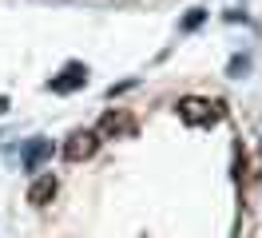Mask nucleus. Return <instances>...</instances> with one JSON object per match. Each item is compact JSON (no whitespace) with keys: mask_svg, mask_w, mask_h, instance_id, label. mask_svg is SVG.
Wrapping results in <instances>:
<instances>
[{"mask_svg":"<svg viewBox=\"0 0 262 238\" xmlns=\"http://www.w3.org/2000/svg\"><path fill=\"white\" fill-rule=\"evenodd\" d=\"M179 119L187 127H211L223 119V103H214V99H199V95H187L179 99Z\"/></svg>","mask_w":262,"mask_h":238,"instance_id":"1","label":"nucleus"},{"mask_svg":"<svg viewBox=\"0 0 262 238\" xmlns=\"http://www.w3.org/2000/svg\"><path fill=\"white\" fill-rule=\"evenodd\" d=\"M99 151V135L96 131H88V127H80V131H72L64 139V159L68 163H83V159H92Z\"/></svg>","mask_w":262,"mask_h":238,"instance_id":"2","label":"nucleus"},{"mask_svg":"<svg viewBox=\"0 0 262 238\" xmlns=\"http://www.w3.org/2000/svg\"><path fill=\"white\" fill-rule=\"evenodd\" d=\"M83 83H88V68H83V63H68V68L52 79L48 88H52L56 95H68V92H80Z\"/></svg>","mask_w":262,"mask_h":238,"instance_id":"3","label":"nucleus"},{"mask_svg":"<svg viewBox=\"0 0 262 238\" xmlns=\"http://www.w3.org/2000/svg\"><path fill=\"white\" fill-rule=\"evenodd\" d=\"M96 135H99V139H115V135H131V119L123 115V111H107V115L99 119Z\"/></svg>","mask_w":262,"mask_h":238,"instance_id":"4","label":"nucleus"},{"mask_svg":"<svg viewBox=\"0 0 262 238\" xmlns=\"http://www.w3.org/2000/svg\"><path fill=\"white\" fill-rule=\"evenodd\" d=\"M56 190H60L56 175H40L32 187H28V203H32V206H48L52 199H56Z\"/></svg>","mask_w":262,"mask_h":238,"instance_id":"5","label":"nucleus"},{"mask_svg":"<svg viewBox=\"0 0 262 238\" xmlns=\"http://www.w3.org/2000/svg\"><path fill=\"white\" fill-rule=\"evenodd\" d=\"M52 155V143L48 139H32L28 147H24V155H20V163H24V171H36L44 159Z\"/></svg>","mask_w":262,"mask_h":238,"instance_id":"6","label":"nucleus"},{"mask_svg":"<svg viewBox=\"0 0 262 238\" xmlns=\"http://www.w3.org/2000/svg\"><path fill=\"white\" fill-rule=\"evenodd\" d=\"M203 20H207V12H203V8H195V12H187V16H183V24H179V28H183V32H195Z\"/></svg>","mask_w":262,"mask_h":238,"instance_id":"7","label":"nucleus"},{"mask_svg":"<svg viewBox=\"0 0 262 238\" xmlns=\"http://www.w3.org/2000/svg\"><path fill=\"white\" fill-rule=\"evenodd\" d=\"M246 68H250V56H234V60L227 63V76H234V79H238V76L246 72Z\"/></svg>","mask_w":262,"mask_h":238,"instance_id":"8","label":"nucleus"},{"mask_svg":"<svg viewBox=\"0 0 262 238\" xmlns=\"http://www.w3.org/2000/svg\"><path fill=\"white\" fill-rule=\"evenodd\" d=\"M4 111H8V99H4V95H0V115H4Z\"/></svg>","mask_w":262,"mask_h":238,"instance_id":"9","label":"nucleus"},{"mask_svg":"<svg viewBox=\"0 0 262 238\" xmlns=\"http://www.w3.org/2000/svg\"><path fill=\"white\" fill-rule=\"evenodd\" d=\"M258 139H262V123H258ZM258 163H262V143H258Z\"/></svg>","mask_w":262,"mask_h":238,"instance_id":"10","label":"nucleus"}]
</instances>
